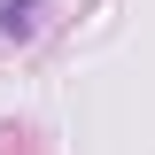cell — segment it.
Wrapping results in <instances>:
<instances>
[{
    "instance_id": "6da1fadb",
    "label": "cell",
    "mask_w": 155,
    "mask_h": 155,
    "mask_svg": "<svg viewBox=\"0 0 155 155\" xmlns=\"http://www.w3.org/2000/svg\"><path fill=\"white\" fill-rule=\"evenodd\" d=\"M39 23H47V0H0V39H39Z\"/></svg>"
}]
</instances>
